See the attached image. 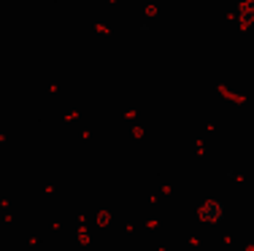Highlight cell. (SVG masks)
<instances>
[{
    "mask_svg": "<svg viewBox=\"0 0 254 251\" xmlns=\"http://www.w3.org/2000/svg\"><path fill=\"white\" fill-rule=\"evenodd\" d=\"M225 216H227V211H225V202L222 200H208L205 205L200 208V219L205 224H222L225 222Z\"/></svg>",
    "mask_w": 254,
    "mask_h": 251,
    "instance_id": "1",
    "label": "cell"
}]
</instances>
